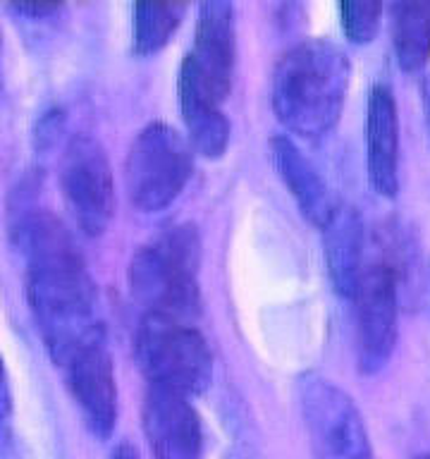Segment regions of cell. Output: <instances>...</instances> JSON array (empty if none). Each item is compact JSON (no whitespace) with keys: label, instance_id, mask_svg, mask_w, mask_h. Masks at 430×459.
I'll return each instance as SVG.
<instances>
[{"label":"cell","instance_id":"cell-1","mask_svg":"<svg viewBox=\"0 0 430 459\" xmlns=\"http://www.w3.org/2000/svg\"><path fill=\"white\" fill-rule=\"evenodd\" d=\"M27 261V297L36 328L57 368L106 342L99 292L72 237L46 211H27L14 225Z\"/></svg>","mask_w":430,"mask_h":459},{"label":"cell","instance_id":"cell-2","mask_svg":"<svg viewBox=\"0 0 430 459\" xmlns=\"http://www.w3.org/2000/svg\"><path fill=\"white\" fill-rule=\"evenodd\" d=\"M351 82L349 56L330 39H304L272 72V110L292 134L321 139L340 122Z\"/></svg>","mask_w":430,"mask_h":459},{"label":"cell","instance_id":"cell-3","mask_svg":"<svg viewBox=\"0 0 430 459\" xmlns=\"http://www.w3.org/2000/svg\"><path fill=\"white\" fill-rule=\"evenodd\" d=\"M201 237L182 222L143 244L129 261V287L146 314L186 321L199 311Z\"/></svg>","mask_w":430,"mask_h":459},{"label":"cell","instance_id":"cell-4","mask_svg":"<svg viewBox=\"0 0 430 459\" xmlns=\"http://www.w3.org/2000/svg\"><path fill=\"white\" fill-rule=\"evenodd\" d=\"M134 351L150 387L194 397L213 380V354L203 335L170 316H143Z\"/></svg>","mask_w":430,"mask_h":459},{"label":"cell","instance_id":"cell-5","mask_svg":"<svg viewBox=\"0 0 430 459\" xmlns=\"http://www.w3.org/2000/svg\"><path fill=\"white\" fill-rule=\"evenodd\" d=\"M194 172V149L185 134L165 122H150L127 153L129 199L143 213L163 211L185 192Z\"/></svg>","mask_w":430,"mask_h":459},{"label":"cell","instance_id":"cell-6","mask_svg":"<svg viewBox=\"0 0 430 459\" xmlns=\"http://www.w3.org/2000/svg\"><path fill=\"white\" fill-rule=\"evenodd\" d=\"M299 409L314 459H375L357 402L332 380L306 373L299 380Z\"/></svg>","mask_w":430,"mask_h":459},{"label":"cell","instance_id":"cell-7","mask_svg":"<svg viewBox=\"0 0 430 459\" xmlns=\"http://www.w3.org/2000/svg\"><path fill=\"white\" fill-rule=\"evenodd\" d=\"M60 186L79 230L89 237L103 235L115 215V182L99 139L74 134L67 142L60 165Z\"/></svg>","mask_w":430,"mask_h":459},{"label":"cell","instance_id":"cell-8","mask_svg":"<svg viewBox=\"0 0 430 459\" xmlns=\"http://www.w3.org/2000/svg\"><path fill=\"white\" fill-rule=\"evenodd\" d=\"M354 301V335L361 373L383 371L400 337V282L387 264L366 265Z\"/></svg>","mask_w":430,"mask_h":459},{"label":"cell","instance_id":"cell-9","mask_svg":"<svg viewBox=\"0 0 430 459\" xmlns=\"http://www.w3.org/2000/svg\"><path fill=\"white\" fill-rule=\"evenodd\" d=\"M143 433L156 459H199L203 423L186 394L149 387L143 400Z\"/></svg>","mask_w":430,"mask_h":459},{"label":"cell","instance_id":"cell-10","mask_svg":"<svg viewBox=\"0 0 430 459\" xmlns=\"http://www.w3.org/2000/svg\"><path fill=\"white\" fill-rule=\"evenodd\" d=\"M60 371L89 430L100 440L113 436L117 423V383L108 344L100 342L82 351Z\"/></svg>","mask_w":430,"mask_h":459},{"label":"cell","instance_id":"cell-11","mask_svg":"<svg viewBox=\"0 0 430 459\" xmlns=\"http://www.w3.org/2000/svg\"><path fill=\"white\" fill-rule=\"evenodd\" d=\"M186 60L222 100L228 99L236 60V22L232 3L213 0L199 7L196 41Z\"/></svg>","mask_w":430,"mask_h":459},{"label":"cell","instance_id":"cell-12","mask_svg":"<svg viewBox=\"0 0 430 459\" xmlns=\"http://www.w3.org/2000/svg\"><path fill=\"white\" fill-rule=\"evenodd\" d=\"M366 165L368 179L380 196L392 199L400 192V115L394 91L378 82L368 93L366 115Z\"/></svg>","mask_w":430,"mask_h":459},{"label":"cell","instance_id":"cell-13","mask_svg":"<svg viewBox=\"0 0 430 459\" xmlns=\"http://www.w3.org/2000/svg\"><path fill=\"white\" fill-rule=\"evenodd\" d=\"M179 108L192 149L206 158H220L229 146V120L222 99L196 74L186 57L179 70Z\"/></svg>","mask_w":430,"mask_h":459},{"label":"cell","instance_id":"cell-14","mask_svg":"<svg viewBox=\"0 0 430 459\" xmlns=\"http://www.w3.org/2000/svg\"><path fill=\"white\" fill-rule=\"evenodd\" d=\"M271 158L304 218H308L318 228H325L340 206V201L332 196L328 182L322 179L318 168L304 156V151L289 136L272 139Z\"/></svg>","mask_w":430,"mask_h":459},{"label":"cell","instance_id":"cell-15","mask_svg":"<svg viewBox=\"0 0 430 459\" xmlns=\"http://www.w3.org/2000/svg\"><path fill=\"white\" fill-rule=\"evenodd\" d=\"M325 232V264L337 294L344 299H351L357 292V285L366 271V228L357 208L340 204Z\"/></svg>","mask_w":430,"mask_h":459},{"label":"cell","instance_id":"cell-16","mask_svg":"<svg viewBox=\"0 0 430 459\" xmlns=\"http://www.w3.org/2000/svg\"><path fill=\"white\" fill-rule=\"evenodd\" d=\"M390 31L397 63L404 72H423L430 60V3H394Z\"/></svg>","mask_w":430,"mask_h":459},{"label":"cell","instance_id":"cell-17","mask_svg":"<svg viewBox=\"0 0 430 459\" xmlns=\"http://www.w3.org/2000/svg\"><path fill=\"white\" fill-rule=\"evenodd\" d=\"M186 13L185 3H136L132 13V46L139 56H153L168 46Z\"/></svg>","mask_w":430,"mask_h":459},{"label":"cell","instance_id":"cell-18","mask_svg":"<svg viewBox=\"0 0 430 459\" xmlns=\"http://www.w3.org/2000/svg\"><path fill=\"white\" fill-rule=\"evenodd\" d=\"M342 29L351 43H371L380 29L383 5L375 0H349L340 7Z\"/></svg>","mask_w":430,"mask_h":459},{"label":"cell","instance_id":"cell-19","mask_svg":"<svg viewBox=\"0 0 430 459\" xmlns=\"http://www.w3.org/2000/svg\"><path fill=\"white\" fill-rule=\"evenodd\" d=\"M14 404H13V387H10V376H7L5 359L0 354V459L10 452L14 440Z\"/></svg>","mask_w":430,"mask_h":459},{"label":"cell","instance_id":"cell-20","mask_svg":"<svg viewBox=\"0 0 430 459\" xmlns=\"http://www.w3.org/2000/svg\"><path fill=\"white\" fill-rule=\"evenodd\" d=\"M421 103H423V115H426V125H428V134H430V72L423 77L421 82Z\"/></svg>","mask_w":430,"mask_h":459},{"label":"cell","instance_id":"cell-21","mask_svg":"<svg viewBox=\"0 0 430 459\" xmlns=\"http://www.w3.org/2000/svg\"><path fill=\"white\" fill-rule=\"evenodd\" d=\"M110 459H139V455H136V450L132 445H117Z\"/></svg>","mask_w":430,"mask_h":459},{"label":"cell","instance_id":"cell-22","mask_svg":"<svg viewBox=\"0 0 430 459\" xmlns=\"http://www.w3.org/2000/svg\"><path fill=\"white\" fill-rule=\"evenodd\" d=\"M416 459H430V455H421V457H416Z\"/></svg>","mask_w":430,"mask_h":459}]
</instances>
